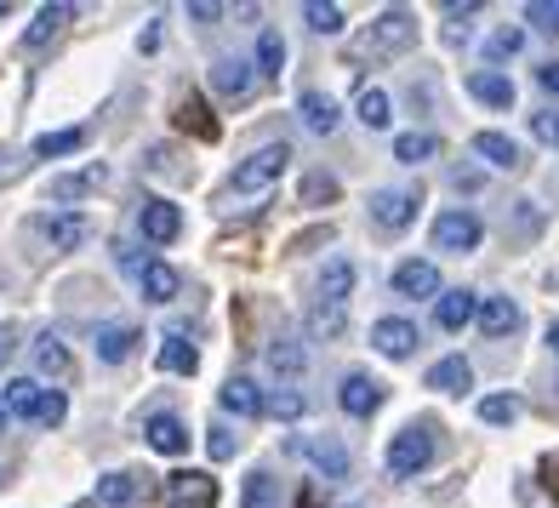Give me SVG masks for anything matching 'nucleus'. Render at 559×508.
Instances as JSON below:
<instances>
[{"label": "nucleus", "mask_w": 559, "mask_h": 508, "mask_svg": "<svg viewBox=\"0 0 559 508\" xmlns=\"http://www.w3.org/2000/svg\"><path fill=\"white\" fill-rule=\"evenodd\" d=\"M525 23H537V29L559 35V0H531V7H525Z\"/></svg>", "instance_id": "nucleus-43"}, {"label": "nucleus", "mask_w": 559, "mask_h": 508, "mask_svg": "<svg viewBox=\"0 0 559 508\" xmlns=\"http://www.w3.org/2000/svg\"><path fill=\"white\" fill-rule=\"evenodd\" d=\"M548 348H554V354H559V320H554V326H548Z\"/></svg>", "instance_id": "nucleus-53"}, {"label": "nucleus", "mask_w": 559, "mask_h": 508, "mask_svg": "<svg viewBox=\"0 0 559 508\" xmlns=\"http://www.w3.org/2000/svg\"><path fill=\"white\" fill-rule=\"evenodd\" d=\"M35 371L40 377H52V389H69L74 383V354L58 332H40L35 338Z\"/></svg>", "instance_id": "nucleus-8"}, {"label": "nucleus", "mask_w": 559, "mask_h": 508, "mask_svg": "<svg viewBox=\"0 0 559 508\" xmlns=\"http://www.w3.org/2000/svg\"><path fill=\"white\" fill-rule=\"evenodd\" d=\"M12 354H17V326H12V320H0V366H7Z\"/></svg>", "instance_id": "nucleus-48"}, {"label": "nucleus", "mask_w": 559, "mask_h": 508, "mask_svg": "<svg viewBox=\"0 0 559 508\" xmlns=\"http://www.w3.org/2000/svg\"><path fill=\"white\" fill-rule=\"evenodd\" d=\"M0 17H7V7H0Z\"/></svg>", "instance_id": "nucleus-55"}, {"label": "nucleus", "mask_w": 559, "mask_h": 508, "mask_svg": "<svg viewBox=\"0 0 559 508\" xmlns=\"http://www.w3.org/2000/svg\"><path fill=\"white\" fill-rule=\"evenodd\" d=\"M474 155L486 166H497V172H514L520 166V143L508 132H474Z\"/></svg>", "instance_id": "nucleus-26"}, {"label": "nucleus", "mask_w": 559, "mask_h": 508, "mask_svg": "<svg viewBox=\"0 0 559 508\" xmlns=\"http://www.w3.org/2000/svg\"><path fill=\"white\" fill-rule=\"evenodd\" d=\"M468 92L479 97V104H491V109H514V81H508L502 69H474Z\"/></svg>", "instance_id": "nucleus-23"}, {"label": "nucleus", "mask_w": 559, "mask_h": 508, "mask_svg": "<svg viewBox=\"0 0 559 508\" xmlns=\"http://www.w3.org/2000/svg\"><path fill=\"white\" fill-rule=\"evenodd\" d=\"M537 86H543V92H554V97H559V58H554V63H543V69H537Z\"/></svg>", "instance_id": "nucleus-50"}, {"label": "nucleus", "mask_w": 559, "mask_h": 508, "mask_svg": "<svg viewBox=\"0 0 559 508\" xmlns=\"http://www.w3.org/2000/svg\"><path fill=\"white\" fill-rule=\"evenodd\" d=\"M286 69V40H280V29H263L258 35V74H280Z\"/></svg>", "instance_id": "nucleus-36"}, {"label": "nucleus", "mask_w": 559, "mask_h": 508, "mask_svg": "<svg viewBox=\"0 0 559 508\" xmlns=\"http://www.w3.org/2000/svg\"><path fill=\"white\" fill-rule=\"evenodd\" d=\"M0 400H7V412H12V417H23V423H40L46 389L35 383V377H12V383L0 389Z\"/></svg>", "instance_id": "nucleus-19"}, {"label": "nucleus", "mask_w": 559, "mask_h": 508, "mask_svg": "<svg viewBox=\"0 0 559 508\" xmlns=\"http://www.w3.org/2000/svg\"><path fill=\"white\" fill-rule=\"evenodd\" d=\"M371 348H377V354H389V361H405V354L417 348V326H412V320H400V315L377 320V326H371Z\"/></svg>", "instance_id": "nucleus-15"}, {"label": "nucleus", "mask_w": 559, "mask_h": 508, "mask_svg": "<svg viewBox=\"0 0 559 508\" xmlns=\"http://www.w3.org/2000/svg\"><path fill=\"white\" fill-rule=\"evenodd\" d=\"M138 228H143V240L171 246L177 235H183V212H177L171 200H143V206H138Z\"/></svg>", "instance_id": "nucleus-9"}, {"label": "nucleus", "mask_w": 559, "mask_h": 508, "mask_svg": "<svg viewBox=\"0 0 559 508\" xmlns=\"http://www.w3.org/2000/svg\"><path fill=\"white\" fill-rule=\"evenodd\" d=\"M354 281H360V274H354V263H348V258H332V263H325V274H320V297H314V303H325V309H348Z\"/></svg>", "instance_id": "nucleus-16"}, {"label": "nucleus", "mask_w": 559, "mask_h": 508, "mask_svg": "<svg viewBox=\"0 0 559 508\" xmlns=\"http://www.w3.org/2000/svg\"><path fill=\"white\" fill-rule=\"evenodd\" d=\"M69 17H74V7H40V12H35V23L23 29V52H40L46 40H58Z\"/></svg>", "instance_id": "nucleus-25"}, {"label": "nucleus", "mask_w": 559, "mask_h": 508, "mask_svg": "<svg viewBox=\"0 0 559 508\" xmlns=\"http://www.w3.org/2000/svg\"><path fill=\"white\" fill-rule=\"evenodd\" d=\"M479 332H486V338L520 332V303L514 297H479Z\"/></svg>", "instance_id": "nucleus-21"}, {"label": "nucleus", "mask_w": 559, "mask_h": 508, "mask_svg": "<svg viewBox=\"0 0 559 508\" xmlns=\"http://www.w3.org/2000/svg\"><path fill=\"white\" fill-rule=\"evenodd\" d=\"M217 400H223V412H235L240 423H251V417L269 412V394L251 383V377H228V383L217 389Z\"/></svg>", "instance_id": "nucleus-10"}, {"label": "nucleus", "mask_w": 559, "mask_h": 508, "mask_svg": "<svg viewBox=\"0 0 559 508\" xmlns=\"http://www.w3.org/2000/svg\"><path fill=\"white\" fill-rule=\"evenodd\" d=\"M428 389H440V394H468V389H474V366L463 361V354H445V361L428 366Z\"/></svg>", "instance_id": "nucleus-20"}, {"label": "nucleus", "mask_w": 559, "mask_h": 508, "mask_svg": "<svg viewBox=\"0 0 559 508\" xmlns=\"http://www.w3.org/2000/svg\"><path fill=\"white\" fill-rule=\"evenodd\" d=\"M383 400H389V389L377 383L371 371H348V377H343V389H337V405H343L348 417H371Z\"/></svg>", "instance_id": "nucleus-7"}, {"label": "nucleus", "mask_w": 559, "mask_h": 508, "mask_svg": "<svg viewBox=\"0 0 559 508\" xmlns=\"http://www.w3.org/2000/svg\"><path fill=\"white\" fill-rule=\"evenodd\" d=\"M7 423H12V412H7V400H0V435H7Z\"/></svg>", "instance_id": "nucleus-54"}, {"label": "nucleus", "mask_w": 559, "mask_h": 508, "mask_svg": "<svg viewBox=\"0 0 559 508\" xmlns=\"http://www.w3.org/2000/svg\"><path fill=\"white\" fill-rule=\"evenodd\" d=\"M212 86H217V97H251V86H258V63H246V58H217L212 63Z\"/></svg>", "instance_id": "nucleus-11"}, {"label": "nucleus", "mask_w": 559, "mask_h": 508, "mask_svg": "<svg viewBox=\"0 0 559 508\" xmlns=\"http://www.w3.org/2000/svg\"><path fill=\"white\" fill-rule=\"evenodd\" d=\"M417 206H423V189H377V194L366 200L371 223H377V228H389V235H400V228H412Z\"/></svg>", "instance_id": "nucleus-4"}, {"label": "nucleus", "mask_w": 559, "mask_h": 508, "mask_svg": "<svg viewBox=\"0 0 559 508\" xmlns=\"http://www.w3.org/2000/svg\"><path fill=\"white\" fill-rule=\"evenodd\" d=\"M269 412L292 423V417H302V412H309V400H302V394H297V389L286 383V389H274V394H269Z\"/></svg>", "instance_id": "nucleus-42"}, {"label": "nucleus", "mask_w": 559, "mask_h": 508, "mask_svg": "<svg viewBox=\"0 0 559 508\" xmlns=\"http://www.w3.org/2000/svg\"><path fill=\"white\" fill-rule=\"evenodd\" d=\"M166 508H217V480L200 469L166 474Z\"/></svg>", "instance_id": "nucleus-6"}, {"label": "nucleus", "mask_w": 559, "mask_h": 508, "mask_svg": "<svg viewBox=\"0 0 559 508\" xmlns=\"http://www.w3.org/2000/svg\"><path fill=\"white\" fill-rule=\"evenodd\" d=\"M138 492H143L138 474H104V480H97V503H109V508L138 503Z\"/></svg>", "instance_id": "nucleus-34"}, {"label": "nucleus", "mask_w": 559, "mask_h": 508, "mask_svg": "<svg viewBox=\"0 0 559 508\" xmlns=\"http://www.w3.org/2000/svg\"><path fill=\"white\" fill-rule=\"evenodd\" d=\"M302 17H309V29H320V35H337L343 29V7H332V0H309Z\"/></svg>", "instance_id": "nucleus-37"}, {"label": "nucleus", "mask_w": 559, "mask_h": 508, "mask_svg": "<svg viewBox=\"0 0 559 508\" xmlns=\"http://www.w3.org/2000/svg\"><path fill=\"white\" fill-rule=\"evenodd\" d=\"M189 17H194V23H217V17H223V7H212V0H194Z\"/></svg>", "instance_id": "nucleus-51"}, {"label": "nucleus", "mask_w": 559, "mask_h": 508, "mask_svg": "<svg viewBox=\"0 0 559 508\" xmlns=\"http://www.w3.org/2000/svg\"><path fill=\"white\" fill-rule=\"evenodd\" d=\"M138 343L143 338L132 332V326H97V332H92V348H97V361H104V366H120Z\"/></svg>", "instance_id": "nucleus-24"}, {"label": "nucleus", "mask_w": 559, "mask_h": 508, "mask_svg": "<svg viewBox=\"0 0 559 508\" xmlns=\"http://www.w3.org/2000/svg\"><path fill=\"white\" fill-rule=\"evenodd\" d=\"M435 451H440L435 423H405L400 435L389 440V474L394 480H417L428 463H435Z\"/></svg>", "instance_id": "nucleus-2"}, {"label": "nucleus", "mask_w": 559, "mask_h": 508, "mask_svg": "<svg viewBox=\"0 0 559 508\" xmlns=\"http://www.w3.org/2000/svg\"><path fill=\"white\" fill-rule=\"evenodd\" d=\"M297 451L309 457V463H314L325 480H348V451H343L332 435H302V440H297Z\"/></svg>", "instance_id": "nucleus-13"}, {"label": "nucleus", "mask_w": 559, "mask_h": 508, "mask_svg": "<svg viewBox=\"0 0 559 508\" xmlns=\"http://www.w3.org/2000/svg\"><path fill=\"white\" fill-rule=\"evenodd\" d=\"M109 184V166L104 161H92V166H81V172H63V177H52V194L58 206H69V200H81V194H92V189H104Z\"/></svg>", "instance_id": "nucleus-14"}, {"label": "nucleus", "mask_w": 559, "mask_h": 508, "mask_svg": "<svg viewBox=\"0 0 559 508\" xmlns=\"http://www.w3.org/2000/svg\"><path fill=\"white\" fill-rule=\"evenodd\" d=\"M206 435H212V440H206V451L217 457V463H228V457L240 451V435H228V428H206Z\"/></svg>", "instance_id": "nucleus-45"}, {"label": "nucleus", "mask_w": 559, "mask_h": 508, "mask_svg": "<svg viewBox=\"0 0 559 508\" xmlns=\"http://www.w3.org/2000/svg\"><path fill=\"white\" fill-rule=\"evenodd\" d=\"M440 155V138L435 132H405V138H394V161L400 166H423V161H435Z\"/></svg>", "instance_id": "nucleus-31"}, {"label": "nucleus", "mask_w": 559, "mask_h": 508, "mask_svg": "<svg viewBox=\"0 0 559 508\" xmlns=\"http://www.w3.org/2000/svg\"><path fill=\"white\" fill-rule=\"evenodd\" d=\"M269 371H274V377H286V383H297V377L309 371V348H302L292 332H280V338L269 343Z\"/></svg>", "instance_id": "nucleus-18"}, {"label": "nucleus", "mask_w": 559, "mask_h": 508, "mask_svg": "<svg viewBox=\"0 0 559 508\" xmlns=\"http://www.w3.org/2000/svg\"><path fill=\"white\" fill-rule=\"evenodd\" d=\"M412 46H417V12H405V7H389L360 35V52L366 58H394V52H412Z\"/></svg>", "instance_id": "nucleus-3"}, {"label": "nucleus", "mask_w": 559, "mask_h": 508, "mask_svg": "<svg viewBox=\"0 0 559 508\" xmlns=\"http://www.w3.org/2000/svg\"><path fill=\"white\" fill-rule=\"evenodd\" d=\"M543 486L559 497V451H548V457H543Z\"/></svg>", "instance_id": "nucleus-49"}, {"label": "nucleus", "mask_w": 559, "mask_h": 508, "mask_svg": "<svg viewBox=\"0 0 559 508\" xmlns=\"http://www.w3.org/2000/svg\"><path fill=\"white\" fill-rule=\"evenodd\" d=\"M40 228H46V240H52V251H74V246H86V235H92V223L81 212H58V217H46Z\"/></svg>", "instance_id": "nucleus-27"}, {"label": "nucleus", "mask_w": 559, "mask_h": 508, "mask_svg": "<svg viewBox=\"0 0 559 508\" xmlns=\"http://www.w3.org/2000/svg\"><path fill=\"white\" fill-rule=\"evenodd\" d=\"M240 508H280V480L269 469H251L246 492H240Z\"/></svg>", "instance_id": "nucleus-32"}, {"label": "nucleus", "mask_w": 559, "mask_h": 508, "mask_svg": "<svg viewBox=\"0 0 559 508\" xmlns=\"http://www.w3.org/2000/svg\"><path fill=\"white\" fill-rule=\"evenodd\" d=\"M177 126H194V138H217V120H206V104H200V97H183V104H177Z\"/></svg>", "instance_id": "nucleus-38"}, {"label": "nucleus", "mask_w": 559, "mask_h": 508, "mask_svg": "<svg viewBox=\"0 0 559 508\" xmlns=\"http://www.w3.org/2000/svg\"><path fill=\"white\" fill-rule=\"evenodd\" d=\"M354 115H360L371 132H383V126L394 120V115H389V92H383V86H360V97H354Z\"/></svg>", "instance_id": "nucleus-33"}, {"label": "nucleus", "mask_w": 559, "mask_h": 508, "mask_svg": "<svg viewBox=\"0 0 559 508\" xmlns=\"http://www.w3.org/2000/svg\"><path fill=\"white\" fill-rule=\"evenodd\" d=\"M320 200H337V177L332 172H309V177H302V206H320Z\"/></svg>", "instance_id": "nucleus-41"}, {"label": "nucleus", "mask_w": 559, "mask_h": 508, "mask_svg": "<svg viewBox=\"0 0 559 508\" xmlns=\"http://www.w3.org/2000/svg\"><path fill=\"white\" fill-rule=\"evenodd\" d=\"M479 235H486V223H479L468 206H451L435 217V251H474Z\"/></svg>", "instance_id": "nucleus-5"}, {"label": "nucleus", "mask_w": 559, "mask_h": 508, "mask_svg": "<svg viewBox=\"0 0 559 508\" xmlns=\"http://www.w3.org/2000/svg\"><path fill=\"white\" fill-rule=\"evenodd\" d=\"M297 115H302V126H309V132H320V138H332V132H337V120H343L332 92H302Z\"/></svg>", "instance_id": "nucleus-22"}, {"label": "nucleus", "mask_w": 559, "mask_h": 508, "mask_svg": "<svg viewBox=\"0 0 559 508\" xmlns=\"http://www.w3.org/2000/svg\"><path fill=\"white\" fill-rule=\"evenodd\" d=\"M194 366H200V354H194V343H189L183 332H166V343H160V371H177V377H194Z\"/></svg>", "instance_id": "nucleus-30"}, {"label": "nucleus", "mask_w": 559, "mask_h": 508, "mask_svg": "<svg viewBox=\"0 0 559 508\" xmlns=\"http://www.w3.org/2000/svg\"><path fill=\"white\" fill-rule=\"evenodd\" d=\"M531 138L559 149V109H537V115H531Z\"/></svg>", "instance_id": "nucleus-44"}, {"label": "nucleus", "mask_w": 559, "mask_h": 508, "mask_svg": "<svg viewBox=\"0 0 559 508\" xmlns=\"http://www.w3.org/2000/svg\"><path fill=\"white\" fill-rule=\"evenodd\" d=\"M343 326H348V309H325V303H314V315H309L314 338H343Z\"/></svg>", "instance_id": "nucleus-39"}, {"label": "nucleus", "mask_w": 559, "mask_h": 508, "mask_svg": "<svg viewBox=\"0 0 559 508\" xmlns=\"http://www.w3.org/2000/svg\"><path fill=\"white\" fill-rule=\"evenodd\" d=\"M474 12H479L474 0H468V7H445V17H451V23H445V40H463V35H468V17H474Z\"/></svg>", "instance_id": "nucleus-46"}, {"label": "nucleus", "mask_w": 559, "mask_h": 508, "mask_svg": "<svg viewBox=\"0 0 559 508\" xmlns=\"http://www.w3.org/2000/svg\"><path fill=\"white\" fill-rule=\"evenodd\" d=\"M520 52V29H502V35H491V58H514Z\"/></svg>", "instance_id": "nucleus-47"}, {"label": "nucleus", "mask_w": 559, "mask_h": 508, "mask_svg": "<svg viewBox=\"0 0 559 508\" xmlns=\"http://www.w3.org/2000/svg\"><path fill=\"white\" fill-rule=\"evenodd\" d=\"M394 292H400V297H435V303H440V269L423 263V258L400 263V269H394Z\"/></svg>", "instance_id": "nucleus-17"}, {"label": "nucleus", "mask_w": 559, "mask_h": 508, "mask_svg": "<svg viewBox=\"0 0 559 508\" xmlns=\"http://www.w3.org/2000/svg\"><path fill=\"white\" fill-rule=\"evenodd\" d=\"M81 143H86V132H81V126H69V132H46V138H35L29 155H35V161H58V155H74Z\"/></svg>", "instance_id": "nucleus-35"}, {"label": "nucleus", "mask_w": 559, "mask_h": 508, "mask_svg": "<svg viewBox=\"0 0 559 508\" xmlns=\"http://www.w3.org/2000/svg\"><path fill=\"white\" fill-rule=\"evenodd\" d=\"M143 440L155 446L160 457H183L189 451V428H183V417L155 412V417H143Z\"/></svg>", "instance_id": "nucleus-12"}, {"label": "nucleus", "mask_w": 559, "mask_h": 508, "mask_svg": "<svg viewBox=\"0 0 559 508\" xmlns=\"http://www.w3.org/2000/svg\"><path fill=\"white\" fill-rule=\"evenodd\" d=\"M7 177H12V155H7V149H0V184H7Z\"/></svg>", "instance_id": "nucleus-52"}, {"label": "nucleus", "mask_w": 559, "mask_h": 508, "mask_svg": "<svg viewBox=\"0 0 559 508\" xmlns=\"http://www.w3.org/2000/svg\"><path fill=\"white\" fill-rule=\"evenodd\" d=\"M514 417H520L514 394H486V400H479V423H514Z\"/></svg>", "instance_id": "nucleus-40"}, {"label": "nucleus", "mask_w": 559, "mask_h": 508, "mask_svg": "<svg viewBox=\"0 0 559 508\" xmlns=\"http://www.w3.org/2000/svg\"><path fill=\"white\" fill-rule=\"evenodd\" d=\"M435 320L445 326V332H463L468 320H479V297H474V292H440Z\"/></svg>", "instance_id": "nucleus-28"}, {"label": "nucleus", "mask_w": 559, "mask_h": 508, "mask_svg": "<svg viewBox=\"0 0 559 508\" xmlns=\"http://www.w3.org/2000/svg\"><path fill=\"white\" fill-rule=\"evenodd\" d=\"M138 286H143L148 303H171L183 281H177V269H171V263H155V258H148V263L138 269Z\"/></svg>", "instance_id": "nucleus-29"}, {"label": "nucleus", "mask_w": 559, "mask_h": 508, "mask_svg": "<svg viewBox=\"0 0 559 508\" xmlns=\"http://www.w3.org/2000/svg\"><path fill=\"white\" fill-rule=\"evenodd\" d=\"M286 166H292V149H286V143H263V149H251V155L235 166V177H228V200H251V194L274 189L280 177H286Z\"/></svg>", "instance_id": "nucleus-1"}]
</instances>
